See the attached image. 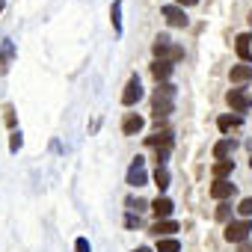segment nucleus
<instances>
[{
  "mask_svg": "<svg viewBox=\"0 0 252 252\" xmlns=\"http://www.w3.org/2000/svg\"><path fill=\"white\" fill-rule=\"evenodd\" d=\"M140 98H143V83H140V77L134 74L128 83H125V92H122V104H125V107H134Z\"/></svg>",
  "mask_w": 252,
  "mask_h": 252,
  "instance_id": "39448f33",
  "label": "nucleus"
},
{
  "mask_svg": "<svg viewBox=\"0 0 252 252\" xmlns=\"http://www.w3.org/2000/svg\"><path fill=\"white\" fill-rule=\"evenodd\" d=\"M234 51H237V57H240L243 63H249V60H252V36H249V33H240V36L234 39Z\"/></svg>",
  "mask_w": 252,
  "mask_h": 252,
  "instance_id": "1a4fd4ad",
  "label": "nucleus"
},
{
  "mask_svg": "<svg viewBox=\"0 0 252 252\" xmlns=\"http://www.w3.org/2000/svg\"><path fill=\"white\" fill-rule=\"evenodd\" d=\"M228 77H231V83H246V80H252V65H234L228 71Z\"/></svg>",
  "mask_w": 252,
  "mask_h": 252,
  "instance_id": "f3484780",
  "label": "nucleus"
},
{
  "mask_svg": "<svg viewBox=\"0 0 252 252\" xmlns=\"http://www.w3.org/2000/svg\"><path fill=\"white\" fill-rule=\"evenodd\" d=\"M169 74H172V63H163V60H155V63H152V77H155L158 83H166Z\"/></svg>",
  "mask_w": 252,
  "mask_h": 252,
  "instance_id": "9b49d317",
  "label": "nucleus"
},
{
  "mask_svg": "<svg viewBox=\"0 0 252 252\" xmlns=\"http://www.w3.org/2000/svg\"><path fill=\"white\" fill-rule=\"evenodd\" d=\"M234 146H237V143H234L231 137L220 140V143L214 146V158H217V160H228V158H231V152H234Z\"/></svg>",
  "mask_w": 252,
  "mask_h": 252,
  "instance_id": "4468645a",
  "label": "nucleus"
},
{
  "mask_svg": "<svg viewBox=\"0 0 252 252\" xmlns=\"http://www.w3.org/2000/svg\"><path fill=\"white\" fill-rule=\"evenodd\" d=\"M125 205H128V208H131V214H134V211L140 214V211H146V208H149V202H146V199H134V196H131L128 202H125Z\"/></svg>",
  "mask_w": 252,
  "mask_h": 252,
  "instance_id": "b1692460",
  "label": "nucleus"
},
{
  "mask_svg": "<svg viewBox=\"0 0 252 252\" xmlns=\"http://www.w3.org/2000/svg\"><path fill=\"white\" fill-rule=\"evenodd\" d=\"M178 231V222L175 220H158L155 225H152V234H158V240L160 237H169V234H175Z\"/></svg>",
  "mask_w": 252,
  "mask_h": 252,
  "instance_id": "ddd939ff",
  "label": "nucleus"
},
{
  "mask_svg": "<svg viewBox=\"0 0 252 252\" xmlns=\"http://www.w3.org/2000/svg\"><path fill=\"white\" fill-rule=\"evenodd\" d=\"M3 113H6V116H3V119H6V125L15 131V107H12V104H6V110H3Z\"/></svg>",
  "mask_w": 252,
  "mask_h": 252,
  "instance_id": "bb28decb",
  "label": "nucleus"
},
{
  "mask_svg": "<svg viewBox=\"0 0 252 252\" xmlns=\"http://www.w3.org/2000/svg\"><path fill=\"white\" fill-rule=\"evenodd\" d=\"M175 110V86L172 83H158L155 98H152V113L155 119H163Z\"/></svg>",
  "mask_w": 252,
  "mask_h": 252,
  "instance_id": "f257e3e1",
  "label": "nucleus"
},
{
  "mask_svg": "<svg viewBox=\"0 0 252 252\" xmlns=\"http://www.w3.org/2000/svg\"><path fill=\"white\" fill-rule=\"evenodd\" d=\"M211 196H214L217 202H225L228 196H234V184H231V181H214Z\"/></svg>",
  "mask_w": 252,
  "mask_h": 252,
  "instance_id": "f8f14e48",
  "label": "nucleus"
},
{
  "mask_svg": "<svg viewBox=\"0 0 252 252\" xmlns=\"http://www.w3.org/2000/svg\"><path fill=\"white\" fill-rule=\"evenodd\" d=\"M143 125H146V119H143V116H137V113H128V116L122 119V134L134 137V134H140V131H143Z\"/></svg>",
  "mask_w": 252,
  "mask_h": 252,
  "instance_id": "0eeeda50",
  "label": "nucleus"
},
{
  "mask_svg": "<svg viewBox=\"0 0 252 252\" xmlns=\"http://www.w3.org/2000/svg\"><path fill=\"white\" fill-rule=\"evenodd\" d=\"M228 217H231V205L222 202V205L217 208V220H220V222H228Z\"/></svg>",
  "mask_w": 252,
  "mask_h": 252,
  "instance_id": "393cba45",
  "label": "nucleus"
},
{
  "mask_svg": "<svg viewBox=\"0 0 252 252\" xmlns=\"http://www.w3.org/2000/svg\"><path fill=\"white\" fill-rule=\"evenodd\" d=\"M225 101H228V107H231L234 113H246V110L252 107V95H249V92H243V89H228Z\"/></svg>",
  "mask_w": 252,
  "mask_h": 252,
  "instance_id": "20e7f679",
  "label": "nucleus"
},
{
  "mask_svg": "<svg viewBox=\"0 0 252 252\" xmlns=\"http://www.w3.org/2000/svg\"><path fill=\"white\" fill-rule=\"evenodd\" d=\"M152 51H155V57L163 60V63H178V60H184V48H181V45H172L169 36H158L155 45H152Z\"/></svg>",
  "mask_w": 252,
  "mask_h": 252,
  "instance_id": "f03ea898",
  "label": "nucleus"
},
{
  "mask_svg": "<svg viewBox=\"0 0 252 252\" xmlns=\"http://www.w3.org/2000/svg\"><path fill=\"white\" fill-rule=\"evenodd\" d=\"M237 211H240V214H243V217L249 220V217H252V199H240V205H237Z\"/></svg>",
  "mask_w": 252,
  "mask_h": 252,
  "instance_id": "a878e982",
  "label": "nucleus"
},
{
  "mask_svg": "<svg viewBox=\"0 0 252 252\" xmlns=\"http://www.w3.org/2000/svg\"><path fill=\"white\" fill-rule=\"evenodd\" d=\"M134 252H152V249H149V246H137Z\"/></svg>",
  "mask_w": 252,
  "mask_h": 252,
  "instance_id": "7c9ffc66",
  "label": "nucleus"
},
{
  "mask_svg": "<svg viewBox=\"0 0 252 252\" xmlns=\"http://www.w3.org/2000/svg\"><path fill=\"white\" fill-rule=\"evenodd\" d=\"M252 231V222L249 220H237V222H228L225 225V240L228 243H243Z\"/></svg>",
  "mask_w": 252,
  "mask_h": 252,
  "instance_id": "7ed1b4c3",
  "label": "nucleus"
},
{
  "mask_svg": "<svg viewBox=\"0 0 252 252\" xmlns=\"http://www.w3.org/2000/svg\"><path fill=\"white\" fill-rule=\"evenodd\" d=\"M178 3H181V9H184V6H196L199 0H178Z\"/></svg>",
  "mask_w": 252,
  "mask_h": 252,
  "instance_id": "c756f323",
  "label": "nucleus"
},
{
  "mask_svg": "<svg viewBox=\"0 0 252 252\" xmlns=\"http://www.w3.org/2000/svg\"><path fill=\"white\" fill-rule=\"evenodd\" d=\"M110 21H113L116 36H122V0H113V6H110Z\"/></svg>",
  "mask_w": 252,
  "mask_h": 252,
  "instance_id": "aec40b11",
  "label": "nucleus"
},
{
  "mask_svg": "<svg viewBox=\"0 0 252 252\" xmlns=\"http://www.w3.org/2000/svg\"><path fill=\"white\" fill-rule=\"evenodd\" d=\"M249 24H252V15H249Z\"/></svg>",
  "mask_w": 252,
  "mask_h": 252,
  "instance_id": "473e14b6",
  "label": "nucleus"
},
{
  "mask_svg": "<svg viewBox=\"0 0 252 252\" xmlns=\"http://www.w3.org/2000/svg\"><path fill=\"white\" fill-rule=\"evenodd\" d=\"M15 60V42L12 39H3V48H0V63H3V68H9Z\"/></svg>",
  "mask_w": 252,
  "mask_h": 252,
  "instance_id": "a211bd4d",
  "label": "nucleus"
},
{
  "mask_svg": "<svg viewBox=\"0 0 252 252\" xmlns=\"http://www.w3.org/2000/svg\"><path fill=\"white\" fill-rule=\"evenodd\" d=\"M21 146H24V134H21V131H12V134H9V152L18 155Z\"/></svg>",
  "mask_w": 252,
  "mask_h": 252,
  "instance_id": "5701e85b",
  "label": "nucleus"
},
{
  "mask_svg": "<svg viewBox=\"0 0 252 252\" xmlns=\"http://www.w3.org/2000/svg\"><path fill=\"white\" fill-rule=\"evenodd\" d=\"M240 125H243V119H240V116H228V113H225V116H220V119H217V128H220L222 134H228V131H237Z\"/></svg>",
  "mask_w": 252,
  "mask_h": 252,
  "instance_id": "dca6fc26",
  "label": "nucleus"
},
{
  "mask_svg": "<svg viewBox=\"0 0 252 252\" xmlns=\"http://www.w3.org/2000/svg\"><path fill=\"white\" fill-rule=\"evenodd\" d=\"M74 252H92L89 240H86V237H77V240H74Z\"/></svg>",
  "mask_w": 252,
  "mask_h": 252,
  "instance_id": "cd10ccee",
  "label": "nucleus"
},
{
  "mask_svg": "<svg viewBox=\"0 0 252 252\" xmlns=\"http://www.w3.org/2000/svg\"><path fill=\"white\" fill-rule=\"evenodd\" d=\"M211 172H214V181H228V175L234 172V160H217Z\"/></svg>",
  "mask_w": 252,
  "mask_h": 252,
  "instance_id": "2eb2a0df",
  "label": "nucleus"
},
{
  "mask_svg": "<svg viewBox=\"0 0 252 252\" xmlns=\"http://www.w3.org/2000/svg\"><path fill=\"white\" fill-rule=\"evenodd\" d=\"M125 225H128V228H140V214H128V217H125Z\"/></svg>",
  "mask_w": 252,
  "mask_h": 252,
  "instance_id": "c85d7f7f",
  "label": "nucleus"
},
{
  "mask_svg": "<svg viewBox=\"0 0 252 252\" xmlns=\"http://www.w3.org/2000/svg\"><path fill=\"white\" fill-rule=\"evenodd\" d=\"M152 211H155V217H158V220H169V214L175 211V205H172V199L158 196V199L152 202Z\"/></svg>",
  "mask_w": 252,
  "mask_h": 252,
  "instance_id": "9d476101",
  "label": "nucleus"
},
{
  "mask_svg": "<svg viewBox=\"0 0 252 252\" xmlns=\"http://www.w3.org/2000/svg\"><path fill=\"white\" fill-rule=\"evenodd\" d=\"M249 166H252V158H249Z\"/></svg>",
  "mask_w": 252,
  "mask_h": 252,
  "instance_id": "72a5a7b5",
  "label": "nucleus"
},
{
  "mask_svg": "<svg viewBox=\"0 0 252 252\" xmlns=\"http://www.w3.org/2000/svg\"><path fill=\"white\" fill-rule=\"evenodd\" d=\"M3 6H6V0H0V12H3Z\"/></svg>",
  "mask_w": 252,
  "mask_h": 252,
  "instance_id": "2f4dec72",
  "label": "nucleus"
},
{
  "mask_svg": "<svg viewBox=\"0 0 252 252\" xmlns=\"http://www.w3.org/2000/svg\"><path fill=\"white\" fill-rule=\"evenodd\" d=\"M158 252H181V243L175 237H160L158 240Z\"/></svg>",
  "mask_w": 252,
  "mask_h": 252,
  "instance_id": "412c9836",
  "label": "nucleus"
},
{
  "mask_svg": "<svg viewBox=\"0 0 252 252\" xmlns=\"http://www.w3.org/2000/svg\"><path fill=\"white\" fill-rule=\"evenodd\" d=\"M149 181V175H146V160L143 158H134V163H131V169H128V184L131 187H143Z\"/></svg>",
  "mask_w": 252,
  "mask_h": 252,
  "instance_id": "423d86ee",
  "label": "nucleus"
},
{
  "mask_svg": "<svg viewBox=\"0 0 252 252\" xmlns=\"http://www.w3.org/2000/svg\"><path fill=\"white\" fill-rule=\"evenodd\" d=\"M155 184L160 187V193L169 187V169H166V166H158V169H155Z\"/></svg>",
  "mask_w": 252,
  "mask_h": 252,
  "instance_id": "4be33fe9",
  "label": "nucleus"
},
{
  "mask_svg": "<svg viewBox=\"0 0 252 252\" xmlns=\"http://www.w3.org/2000/svg\"><path fill=\"white\" fill-rule=\"evenodd\" d=\"M163 18L169 21V27H187V12L181 6H163Z\"/></svg>",
  "mask_w": 252,
  "mask_h": 252,
  "instance_id": "6e6552de",
  "label": "nucleus"
},
{
  "mask_svg": "<svg viewBox=\"0 0 252 252\" xmlns=\"http://www.w3.org/2000/svg\"><path fill=\"white\" fill-rule=\"evenodd\" d=\"M146 143L155 146V149H172V134H169V131H163V134H152Z\"/></svg>",
  "mask_w": 252,
  "mask_h": 252,
  "instance_id": "6ab92c4d",
  "label": "nucleus"
}]
</instances>
